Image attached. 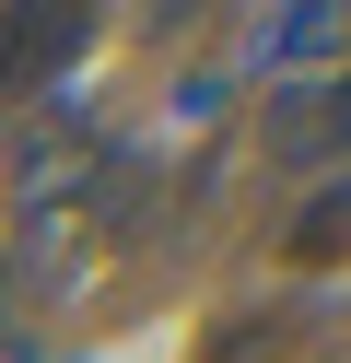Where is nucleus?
Returning <instances> with one entry per match:
<instances>
[{"label": "nucleus", "mask_w": 351, "mask_h": 363, "mask_svg": "<svg viewBox=\"0 0 351 363\" xmlns=\"http://www.w3.org/2000/svg\"><path fill=\"white\" fill-rule=\"evenodd\" d=\"M59 48H82V12H0V94L12 82H47Z\"/></svg>", "instance_id": "nucleus-1"}, {"label": "nucleus", "mask_w": 351, "mask_h": 363, "mask_svg": "<svg viewBox=\"0 0 351 363\" xmlns=\"http://www.w3.org/2000/svg\"><path fill=\"white\" fill-rule=\"evenodd\" d=\"M281 258H304V269H316V258H351V188H328L316 211H293V235H281Z\"/></svg>", "instance_id": "nucleus-2"}, {"label": "nucleus", "mask_w": 351, "mask_h": 363, "mask_svg": "<svg viewBox=\"0 0 351 363\" xmlns=\"http://www.w3.org/2000/svg\"><path fill=\"white\" fill-rule=\"evenodd\" d=\"M269 152H281V164H316V94H304V82L269 94Z\"/></svg>", "instance_id": "nucleus-3"}]
</instances>
